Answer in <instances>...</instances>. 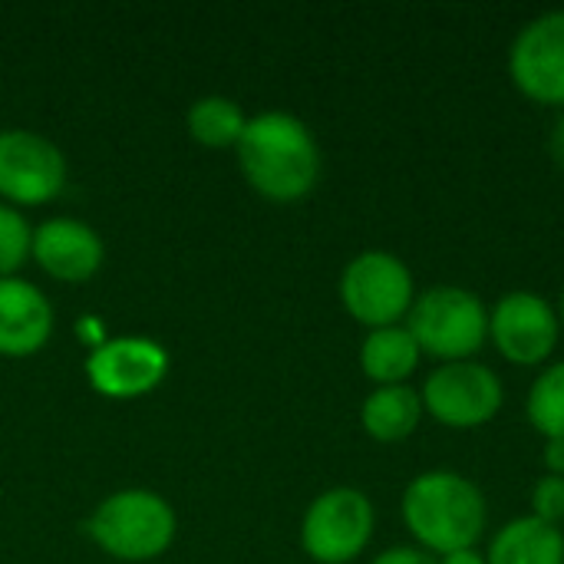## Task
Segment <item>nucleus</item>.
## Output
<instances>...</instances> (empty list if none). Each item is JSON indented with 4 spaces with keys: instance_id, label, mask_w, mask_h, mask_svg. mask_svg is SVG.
<instances>
[{
    "instance_id": "4be33fe9",
    "label": "nucleus",
    "mask_w": 564,
    "mask_h": 564,
    "mask_svg": "<svg viewBox=\"0 0 564 564\" xmlns=\"http://www.w3.org/2000/svg\"><path fill=\"white\" fill-rule=\"evenodd\" d=\"M542 466H545V476H562L564 479V440H545Z\"/></svg>"
},
{
    "instance_id": "4468645a",
    "label": "nucleus",
    "mask_w": 564,
    "mask_h": 564,
    "mask_svg": "<svg viewBox=\"0 0 564 564\" xmlns=\"http://www.w3.org/2000/svg\"><path fill=\"white\" fill-rule=\"evenodd\" d=\"M489 564H564V532L562 525H549L542 519L519 516L509 519L489 539Z\"/></svg>"
},
{
    "instance_id": "6ab92c4d",
    "label": "nucleus",
    "mask_w": 564,
    "mask_h": 564,
    "mask_svg": "<svg viewBox=\"0 0 564 564\" xmlns=\"http://www.w3.org/2000/svg\"><path fill=\"white\" fill-rule=\"evenodd\" d=\"M33 228L26 215L7 202H0V278H13L30 258Z\"/></svg>"
},
{
    "instance_id": "412c9836",
    "label": "nucleus",
    "mask_w": 564,
    "mask_h": 564,
    "mask_svg": "<svg viewBox=\"0 0 564 564\" xmlns=\"http://www.w3.org/2000/svg\"><path fill=\"white\" fill-rule=\"evenodd\" d=\"M370 564H436V558L416 545H393V549L380 552Z\"/></svg>"
},
{
    "instance_id": "7ed1b4c3",
    "label": "nucleus",
    "mask_w": 564,
    "mask_h": 564,
    "mask_svg": "<svg viewBox=\"0 0 564 564\" xmlns=\"http://www.w3.org/2000/svg\"><path fill=\"white\" fill-rule=\"evenodd\" d=\"M403 324L420 354L436 364L473 360L489 344V307L476 291L459 284L420 291Z\"/></svg>"
},
{
    "instance_id": "aec40b11",
    "label": "nucleus",
    "mask_w": 564,
    "mask_h": 564,
    "mask_svg": "<svg viewBox=\"0 0 564 564\" xmlns=\"http://www.w3.org/2000/svg\"><path fill=\"white\" fill-rule=\"evenodd\" d=\"M532 516L549 522V525H562L564 522V479L562 476H539L532 486Z\"/></svg>"
},
{
    "instance_id": "39448f33",
    "label": "nucleus",
    "mask_w": 564,
    "mask_h": 564,
    "mask_svg": "<svg viewBox=\"0 0 564 564\" xmlns=\"http://www.w3.org/2000/svg\"><path fill=\"white\" fill-rule=\"evenodd\" d=\"M416 294L420 291H416L410 264L393 251L370 248V251L354 254L344 264L340 304L367 330L403 324Z\"/></svg>"
},
{
    "instance_id": "ddd939ff",
    "label": "nucleus",
    "mask_w": 564,
    "mask_h": 564,
    "mask_svg": "<svg viewBox=\"0 0 564 564\" xmlns=\"http://www.w3.org/2000/svg\"><path fill=\"white\" fill-rule=\"evenodd\" d=\"M53 304L26 278H0V354L30 357L53 337Z\"/></svg>"
},
{
    "instance_id": "6e6552de",
    "label": "nucleus",
    "mask_w": 564,
    "mask_h": 564,
    "mask_svg": "<svg viewBox=\"0 0 564 564\" xmlns=\"http://www.w3.org/2000/svg\"><path fill=\"white\" fill-rule=\"evenodd\" d=\"M558 340V311L535 291H509L489 307V344L512 367H545Z\"/></svg>"
},
{
    "instance_id": "1a4fd4ad",
    "label": "nucleus",
    "mask_w": 564,
    "mask_h": 564,
    "mask_svg": "<svg viewBox=\"0 0 564 564\" xmlns=\"http://www.w3.org/2000/svg\"><path fill=\"white\" fill-rule=\"evenodd\" d=\"M506 66L529 102L564 109V10L532 17L516 33Z\"/></svg>"
},
{
    "instance_id": "b1692460",
    "label": "nucleus",
    "mask_w": 564,
    "mask_h": 564,
    "mask_svg": "<svg viewBox=\"0 0 564 564\" xmlns=\"http://www.w3.org/2000/svg\"><path fill=\"white\" fill-rule=\"evenodd\" d=\"M552 159L564 169V109L558 122H555V129H552Z\"/></svg>"
},
{
    "instance_id": "f03ea898",
    "label": "nucleus",
    "mask_w": 564,
    "mask_h": 564,
    "mask_svg": "<svg viewBox=\"0 0 564 564\" xmlns=\"http://www.w3.org/2000/svg\"><path fill=\"white\" fill-rule=\"evenodd\" d=\"M400 516L416 549L433 558L476 549L489 525L482 489L456 469H426L403 489Z\"/></svg>"
},
{
    "instance_id": "393cba45",
    "label": "nucleus",
    "mask_w": 564,
    "mask_h": 564,
    "mask_svg": "<svg viewBox=\"0 0 564 564\" xmlns=\"http://www.w3.org/2000/svg\"><path fill=\"white\" fill-rule=\"evenodd\" d=\"M555 311H558V324H562V337H564V284H562V294H558V304H555Z\"/></svg>"
},
{
    "instance_id": "f8f14e48",
    "label": "nucleus",
    "mask_w": 564,
    "mask_h": 564,
    "mask_svg": "<svg viewBox=\"0 0 564 564\" xmlns=\"http://www.w3.org/2000/svg\"><path fill=\"white\" fill-rule=\"evenodd\" d=\"M30 254L56 281H86L102 268L106 245L93 225L56 215L33 228Z\"/></svg>"
},
{
    "instance_id": "f3484780",
    "label": "nucleus",
    "mask_w": 564,
    "mask_h": 564,
    "mask_svg": "<svg viewBox=\"0 0 564 564\" xmlns=\"http://www.w3.org/2000/svg\"><path fill=\"white\" fill-rule=\"evenodd\" d=\"M185 126H188L192 139H198L202 145L228 149V145H238V139H241V132L248 126V116L231 96L208 93V96H198L188 106Z\"/></svg>"
},
{
    "instance_id": "2eb2a0df",
    "label": "nucleus",
    "mask_w": 564,
    "mask_h": 564,
    "mask_svg": "<svg viewBox=\"0 0 564 564\" xmlns=\"http://www.w3.org/2000/svg\"><path fill=\"white\" fill-rule=\"evenodd\" d=\"M423 400L420 390L410 383L400 387H373L367 400L360 403V426L373 443H403L410 440L423 423Z\"/></svg>"
},
{
    "instance_id": "5701e85b",
    "label": "nucleus",
    "mask_w": 564,
    "mask_h": 564,
    "mask_svg": "<svg viewBox=\"0 0 564 564\" xmlns=\"http://www.w3.org/2000/svg\"><path fill=\"white\" fill-rule=\"evenodd\" d=\"M436 564H489V562H486V552H479V549H466V552H453V555L436 558Z\"/></svg>"
},
{
    "instance_id": "f257e3e1",
    "label": "nucleus",
    "mask_w": 564,
    "mask_h": 564,
    "mask_svg": "<svg viewBox=\"0 0 564 564\" xmlns=\"http://www.w3.org/2000/svg\"><path fill=\"white\" fill-rule=\"evenodd\" d=\"M235 152L248 185L271 202H297L321 178V145L311 126L284 109L248 116Z\"/></svg>"
},
{
    "instance_id": "a211bd4d",
    "label": "nucleus",
    "mask_w": 564,
    "mask_h": 564,
    "mask_svg": "<svg viewBox=\"0 0 564 564\" xmlns=\"http://www.w3.org/2000/svg\"><path fill=\"white\" fill-rule=\"evenodd\" d=\"M525 416L545 440H564V360L545 364L525 397Z\"/></svg>"
},
{
    "instance_id": "20e7f679",
    "label": "nucleus",
    "mask_w": 564,
    "mask_h": 564,
    "mask_svg": "<svg viewBox=\"0 0 564 564\" xmlns=\"http://www.w3.org/2000/svg\"><path fill=\"white\" fill-rule=\"evenodd\" d=\"M175 509L152 489H119L86 519L89 539L119 562H152L175 539Z\"/></svg>"
},
{
    "instance_id": "423d86ee",
    "label": "nucleus",
    "mask_w": 564,
    "mask_h": 564,
    "mask_svg": "<svg viewBox=\"0 0 564 564\" xmlns=\"http://www.w3.org/2000/svg\"><path fill=\"white\" fill-rule=\"evenodd\" d=\"M423 413L433 416L446 430H482L489 426L506 403L502 377L479 364V360H459V364H436V370L420 387Z\"/></svg>"
},
{
    "instance_id": "9b49d317",
    "label": "nucleus",
    "mask_w": 564,
    "mask_h": 564,
    "mask_svg": "<svg viewBox=\"0 0 564 564\" xmlns=\"http://www.w3.org/2000/svg\"><path fill=\"white\" fill-rule=\"evenodd\" d=\"M169 373V350L155 337L122 334L102 337L86 357V380L96 393L132 400L155 390Z\"/></svg>"
},
{
    "instance_id": "0eeeda50",
    "label": "nucleus",
    "mask_w": 564,
    "mask_h": 564,
    "mask_svg": "<svg viewBox=\"0 0 564 564\" xmlns=\"http://www.w3.org/2000/svg\"><path fill=\"white\" fill-rule=\"evenodd\" d=\"M377 529V512L367 492L334 486L321 492L301 519V549L317 564L357 562Z\"/></svg>"
},
{
    "instance_id": "9d476101",
    "label": "nucleus",
    "mask_w": 564,
    "mask_h": 564,
    "mask_svg": "<svg viewBox=\"0 0 564 564\" xmlns=\"http://www.w3.org/2000/svg\"><path fill=\"white\" fill-rule=\"evenodd\" d=\"M66 185V155L33 129H0V202L43 205Z\"/></svg>"
},
{
    "instance_id": "dca6fc26",
    "label": "nucleus",
    "mask_w": 564,
    "mask_h": 564,
    "mask_svg": "<svg viewBox=\"0 0 564 564\" xmlns=\"http://www.w3.org/2000/svg\"><path fill=\"white\" fill-rule=\"evenodd\" d=\"M420 364H423V354H420L413 334L406 330V324L367 330V337L360 344V370L377 387L410 383V377L420 370Z\"/></svg>"
}]
</instances>
